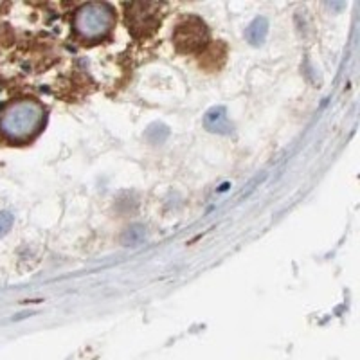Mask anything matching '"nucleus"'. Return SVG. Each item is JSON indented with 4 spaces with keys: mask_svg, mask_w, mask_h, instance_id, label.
Returning <instances> with one entry per match:
<instances>
[{
    "mask_svg": "<svg viewBox=\"0 0 360 360\" xmlns=\"http://www.w3.org/2000/svg\"><path fill=\"white\" fill-rule=\"evenodd\" d=\"M144 240H146V229L141 224L130 226L121 236V243L125 247H139Z\"/></svg>",
    "mask_w": 360,
    "mask_h": 360,
    "instance_id": "nucleus-7",
    "label": "nucleus"
},
{
    "mask_svg": "<svg viewBox=\"0 0 360 360\" xmlns=\"http://www.w3.org/2000/svg\"><path fill=\"white\" fill-rule=\"evenodd\" d=\"M207 42L206 24L198 19H187L175 31V43L182 53H193Z\"/></svg>",
    "mask_w": 360,
    "mask_h": 360,
    "instance_id": "nucleus-3",
    "label": "nucleus"
},
{
    "mask_svg": "<svg viewBox=\"0 0 360 360\" xmlns=\"http://www.w3.org/2000/svg\"><path fill=\"white\" fill-rule=\"evenodd\" d=\"M13 221L14 218L10 211L0 213V238H4L10 232L11 227H13Z\"/></svg>",
    "mask_w": 360,
    "mask_h": 360,
    "instance_id": "nucleus-8",
    "label": "nucleus"
},
{
    "mask_svg": "<svg viewBox=\"0 0 360 360\" xmlns=\"http://www.w3.org/2000/svg\"><path fill=\"white\" fill-rule=\"evenodd\" d=\"M115 24V13L108 4L91 2L83 4L74 16V29L85 42H97L110 33Z\"/></svg>",
    "mask_w": 360,
    "mask_h": 360,
    "instance_id": "nucleus-2",
    "label": "nucleus"
},
{
    "mask_svg": "<svg viewBox=\"0 0 360 360\" xmlns=\"http://www.w3.org/2000/svg\"><path fill=\"white\" fill-rule=\"evenodd\" d=\"M204 126L207 132L211 134H220V135H230L232 134V125L229 123L227 117V108L226 106H213L204 115Z\"/></svg>",
    "mask_w": 360,
    "mask_h": 360,
    "instance_id": "nucleus-5",
    "label": "nucleus"
},
{
    "mask_svg": "<svg viewBox=\"0 0 360 360\" xmlns=\"http://www.w3.org/2000/svg\"><path fill=\"white\" fill-rule=\"evenodd\" d=\"M45 123V110L38 101L16 99L0 114V132L13 143L31 141Z\"/></svg>",
    "mask_w": 360,
    "mask_h": 360,
    "instance_id": "nucleus-1",
    "label": "nucleus"
},
{
    "mask_svg": "<svg viewBox=\"0 0 360 360\" xmlns=\"http://www.w3.org/2000/svg\"><path fill=\"white\" fill-rule=\"evenodd\" d=\"M158 4H132L128 8V25L135 34H149L154 33L155 27L160 24V14H158Z\"/></svg>",
    "mask_w": 360,
    "mask_h": 360,
    "instance_id": "nucleus-4",
    "label": "nucleus"
},
{
    "mask_svg": "<svg viewBox=\"0 0 360 360\" xmlns=\"http://www.w3.org/2000/svg\"><path fill=\"white\" fill-rule=\"evenodd\" d=\"M267 34H269V20L265 16H256L245 29V38L254 47L261 45L267 40Z\"/></svg>",
    "mask_w": 360,
    "mask_h": 360,
    "instance_id": "nucleus-6",
    "label": "nucleus"
}]
</instances>
